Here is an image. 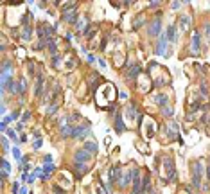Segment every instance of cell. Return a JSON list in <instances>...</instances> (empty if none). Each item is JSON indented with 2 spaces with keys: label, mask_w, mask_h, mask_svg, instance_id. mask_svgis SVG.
<instances>
[{
  "label": "cell",
  "mask_w": 210,
  "mask_h": 194,
  "mask_svg": "<svg viewBox=\"0 0 210 194\" xmlns=\"http://www.w3.org/2000/svg\"><path fill=\"white\" fill-rule=\"evenodd\" d=\"M201 95H207V83L201 81Z\"/></svg>",
  "instance_id": "cell-38"
},
{
  "label": "cell",
  "mask_w": 210,
  "mask_h": 194,
  "mask_svg": "<svg viewBox=\"0 0 210 194\" xmlns=\"http://www.w3.org/2000/svg\"><path fill=\"white\" fill-rule=\"evenodd\" d=\"M16 194H20V193H16Z\"/></svg>",
  "instance_id": "cell-48"
},
{
  "label": "cell",
  "mask_w": 210,
  "mask_h": 194,
  "mask_svg": "<svg viewBox=\"0 0 210 194\" xmlns=\"http://www.w3.org/2000/svg\"><path fill=\"white\" fill-rule=\"evenodd\" d=\"M160 4H162V2H151V4H149V7H151V9H155V7H158Z\"/></svg>",
  "instance_id": "cell-42"
},
{
  "label": "cell",
  "mask_w": 210,
  "mask_h": 194,
  "mask_svg": "<svg viewBox=\"0 0 210 194\" xmlns=\"http://www.w3.org/2000/svg\"><path fill=\"white\" fill-rule=\"evenodd\" d=\"M74 169L79 171V175H81V173H86L90 169V166H84V162H74Z\"/></svg>",
  "instance_id": "cell-20"
},
{
  "label": "cell",
  "mask_w": 210,
  "mask_h": 194,
  "mask_svg": "<svg viewBox=\"0 0 210 194\" xmlns=\"http://www.w3.org/2000/svg\"><path fill=\"white\" fill-rule=\"evenodd\" d=\"M90 122L86 121L84 124H81V126H77V128H72V137L74 139H83V137H88L90 135Z\"/></svg>",
  "instance_id": "cell-2"
},
{
  "label": "cell",
  "mask_w": 210,
  "mask_h": 194,
  "mask_svg": "<svg viewBox=\"0 0 210 194\" xmlns=\"http://www.w3.org/2000/svg\"><path fill=\"white\" fill-rule=\"evenodd\" d=\"M75 5H77V2H67V4L63 5V14H65V13H68V11H74V9H75Z\"/></svg>",
  "instance_id": "cell-21"
},
{
  "label": "cell",
  "mask_w": 210,
  "mask_h": 194,
  "mask_svg": "<svg viewBox=\"0 0 210 194\" xmlns=\"http://www.w3.org/2000/svg\"><path fill=\"white\" fill-rule=\"evenodd\" d=\"M171 5H173V9H180L182 7V2H173Z\"/></svg>",
  "instance_id": "cell-41"
},
{
  "label": "cell",
  "mask_w": 210,
  "mask_h": 194,
  "mask_svg": "<svg viewBox=\"0 0 210 194\" xmlns=\"http://www.w3.org/2000/svg\"><path fill=\"white\" fill-rule=\"evenodd\" d=\"M41 144H43V140H41V139H36V140H34V149H40Z\"/></svg>",
  "instance_id": "cell-37"
},
{
  "label": "cell",
  "mask_w": 210,
  "mask_h": 194,
  "mask_svg": "<svg viewBox=\"0 0 210 194\" xmlns=\"http://www.w3.org/2000/svg\"><path fill=\"white\" fill-rule=\"evenodd\" d=\"M11 121H13V117H11V115H5L4 121H2V124H0V131H5V130H7V124H9Z\"/></svg>",
  "instance_id": "cell-23"
},
{
  "label": "cell",
  "mask_w": 210,
  "mask_h": 194,
  "mask_svg": "<svg viewBox=\"0 0 210 194\" xmlns=\"http://www.w3.org/2000/svg\"><path fill=\"white\" fill-rule=\"evenodd\" d=\"M25 92H27V77H20V81H18V94L23 95Z\"/></svg>",
  "instance_id": "cell-17"
},
{
  "label": "cell",
  "mask_w": 210,
  "mask_h": 194,
  "mask_svg": "<svg viewBox=\"0 0 210 194\" xmlns=\"http://www.w3.org/2000/svg\"><path fill=\"white\" fill-rule=\"evenodd\" d=\"M0 142H2V148H4V155H5V153L9 151V146H7V139H5V137H2V139H0Z\"/></svg>",
  "instance_id": "cell-33"
},
{
  "label": "cell",
  "mask_w": 210,
  "mask_h": 194,
  "mask_svg": "<svg viewBox=\"0 0 210 194\" xmlns=\"http://www.w3.org/2000/svg\"><path fill=\"white\" fill-rule=\"evenodd\" d=\"M56 110H58V104H56V103H52V104L49 106V110H47V115H54V113H56Z\"/></svg>",
  "instance_id": "cell-29"
},
{
  "label": "cell",
  "mask_w": 210,
  "mask_h": 194,
  "mask_svg": "<svg viewBox=\"0 0 210 194\" xmlns=\"http://www.w3.org/2000/svg\"><path fill=\"white\" fill-rule=\"evenodd\" d=\"M162 112H164V115H165V117H171V115L174 113L173 106H164V108H162Z\"/></svg>",
  "instance_id": "cell-27"
},
{
  "label": "cell",
  "mask_w": 210,
  "mask_h": 194,
  "mask_svg": "<svg viewBox=\"0 0 210 194\" xmlns=\"http://www.w3.org/2000/svg\"><path fill=\"white\" fill-rule=\"evenodd\" d=\"M144 23H146V18H144V16H137V22L133 23V29L137 31V29H140V25H144Z\"/></svg>",
  "instance_id": "cell-24"
},
{
  "label": "cell",
  "mask_w": 210,
  "mask_h": 194,
  "mask_svg": "<svg viewBox=\"0 0 210 194\" xmlns=\"http://www.w3.org/2000/svg\"><path fill=\"white\" fill-rule=\"evenodd\" d=\"M180 29L185 32V31H189L191 29V16H180Z\"/></svg>",
  "instance_id": "cell-8"
},
{
  "label": "cell",
  "mask_w": 210,
  "mask_h": 194,
  "mask_svg": "<svg viewBox=\"0 0 210 194\" xmlns=\"http://www.w3.org/2000/svg\"><path fill=\"white\" fill-rule=\"evenodd\" d=\"M54 193H56V194H65V191H63L59 185H54Z\"/></svg>",
  "instance_id": "cell-39"
},
{
  "label": "cell",
  "mask_w": 210,
  "mask_h": 194,
  "mask_svg": "<svg viewBox=\"0 0 210 194\" xmlns=\"http://www.w3.org/2000/svg\"><path fill=\"white\" fill-rule=\"evenodd\" d=\"M203 29H205V34H207V38L210 40V23H209V22L203 25Z\"/></svg>",
  "instance_id": "cell-36"
},
{
  "label": "cell",
  "mask_w": 210,
  "mask_h": 194,
  "mask_svg": "<svg viewBox=\"0 0 210 194\" xmlns=\"http://www.w3.org/2000/svg\"><path fill=\"white\" fill-rule=\"evenodd\" d=\"M20 194H27V187H23V189L20 191Z\"/></svg>",
  "instance_id": "cell-46"
},
{
  "label": "cell",
  "mask_w": 210,
  "mask_h": 194,
  "mask_svg": "<svg viewBox=\"0 0 210 194\" xmlns=\"http://www.w3.org/2000/svg\"><path fill=\"white\" fill-rule=\"evenodd\" d=\"M86 23H88V22H86V18H83V22H79V23H77V27H79V29H84V27H86Z\"/></svg>",
  "instance_id": "cell-40"
},
{
  "label": "cell",
  "mask_w": 210,
  "mask_h": 194,
  "mask_svg": "<svg viewBox=\"0 0 210 194\" xmlns=\"http://www.w3.org/2000/svg\"><path fill=\"white\" fill-rule=\"evenodd\" d=\"M45 162H47V164H50V162H52V157H50V155H47V157H45Z\"/></svg>",
  "instance_id": "cell-45"
},
{
  "label": "cell",
  "mask_w": 210,
  "mask_h": 194,
  "mask_svg": "<svg viewBox=\"0 0 210 194\" xmlns=\"http://www.w3.org/2000/svg\"><path fill=\"white\" fill-rule=\"evenodd\" d=\"M83 149H86L90 155H97V153H99V148H97V144H95V142H84Z\"/></svg>",
  "instance_id": "cell-12"
},
{
  "label": "cell",
  "mask_w": 210,
  "mask_h": 194,
  "mask_svg": "<svg viewBox=\"0 0 210 194\" xmlns=\"http://www.w3.org/2000/svg\"><path fill=\"white\" fill-rule=\"evenodd\" d=\"M65 40H67V41H72V40H74V36H72L70 32H67V36H65Z\"/></svg>",
  "instance_id": "cell-44"
},
{
  "label": "cell",
  "mask_w": 210,
  "mask_h": 194,
  "mask_svg": "<svg viewBox=\"0 0 210 194\" xmlns=\"http://www.w3.org/2000/svg\"><path fill=\"white\" fill-rule=\"evenodd\" d=\"M122 176H120V166L117 164V166H113L111 169H110V182L111 184H115V182H119Z\"/></svg>",
  "instance_id": "cell-7"
},
{
  "label": "cell",
  "mask_w": 210,
  "mask_h": 194,
  "mask_svg": "<svg viewBox=\"0 0 210 194\" xmlns=\"http://www.w3.org/2000/svg\"><path fill=\"white\" fill-rule=\"evenodd\" d=\"M59 61H61V56L59 54L52 56V67H59Z\"/></svg>",
  "instance_id": "cell-31"
},
{
  "label": "cell",
  "mask_w": 210,
  "mask_h": 194,
  "mask_svg": "<svg viewBox=\"0 0 210 194\" xmlns=\"http://www.w3.org/2000/svg\"><path fill=\"white\" fill-rule=\"evenodd\" d=\"M11 151H13V157H14L16 160H22V155H20V149H18V148H13Z\"/></svg>",
  "instance_id": "cell-35"
},
{
  "label": "cell",
  "mask_w": 210,
  "mask_h": 194,
  "mask_svg": "<svg viewBox=\"0 0 210 194\" xmlns=\"http://www.w3.org/2000/svg\"><path fill=\"white\" fill-rule=\"evenodd\" d=\"M167 40H169L171 43H174V41L178 40V34H176V25H169V27H167Z\"/></svg>",
  "instance_id": "cell-9"
},
{
  "label": "cell",
  "mask_w": 210,
  "mask_h": 194,
  "mask_svg": "<svg viewBox=\"0 0 210 194\" xmlns=\"http://www.w3.org/2000/svg\"><path fill=\"white\" fill-rule=\"evenodd\" d=\"M124 130H126V126L122 122V117H120V113H117V117H115V131L117 133H122Z\"/></svg>",
  "instance_id": "cell-14"
},
{
  "label": "cell",
  "mask_w": 210,
  "mask_h": 194,
  "mask_svg": "<svg viewBox=\"0 0 210 194\" xmlns=\"http://www.w3.org/2000/svg\"><path fill=\"white\" fill-rule=\"evenodd\" d=\"M203 121H209V122H210V115H209V119H203Z\"/></svg>",
  "instance_id": "cell-47"
},
{
  "label": "cell",
  "mask_w": 210,
  "mask_h": 194,
  "mask_svg": "<svg viewBox=\"0 0 210 194\" xmlns=\"http://www.w3.org/2000/svg\"><path fill=\"white\" fill-rule=\"evenodd\" d=\"M86 59H88V63H93V61H95V58H93L92 54H86Z\"/></svg>",
  "instance_id": "cell-43"
},
{
  "label": "cell",
  "mask_w": 210,
  "mask_h": 194,
  "mask_svg": "<svg viewBox=\"0 0 210 194\" xmlns=\"http://www.w3.org/2000/svg\"><path fill=\"white\" fill-rule=\"evenodd\" d=\"M167 101H169V97H167L165 94H156V95H155V103H156L158 106H162V108L167 106Z\"/></svg>",
  "instance_id": "cell-11"
},
{
  "label": "cell",
  "mask_w": 210,
  "mask_h": 194,
  "mask_svg": "<svg viewBox=\"0 0 210 194\" xmlns=\"http://www.w3.org/2000/svg\"><path fill=\"white\" fill-rule=\"evenodd\" d=\"M32 38V29H31V25H25L23 27V32H22V40L23 41H29Z\"/></svg>",
  "instance_id": "cell-19"
},
{
  "label": "cell",
  "mask_w": 210,
  "mask_h": 194,
  "mask_svg": "<svg viewBox=\"0 0 210 194\" xmlns=\"http://www.w3.org/2000/svg\"><path fill=\"white\" fill-rule=\"evenodd\" d=\"M29 169H31V164L27 162V158H22V171H23V173H27Z\"/></svg>",
  "instance_id": "cell-28"
},
{
  "label": "cell",
  "mask_w": 210,
  "mask_h": 194,
  "mask_svg": "<svg viewBox=\"0 0 210 194\" xmlns=\"http://www.w3.org/2000/svg\"><path fill=\"white\" fill-rule=\"evenodd\" d=\"M192 175L203 176V162H194L192 164Z\"/></svg>",
  "instance_id": "cell-18"
},
{
  "label": "cell",
  "mask_w": 210,
  "mask_h": 194,
  "mask_svg": "<svg viewBox=\"0 0 210 194\" xmlns=\"http://www.w3.org/2000/svg\"><path fill=\"white\" fill-rule=\"evenodd\" d=\"M162 160H164V167H165V169H167L169 173H173V171H176V169H174V160H173L171 157H164Z\"/></svg>",
  "instance_id": "cell-15"
},
{
  "label": "cell",
  "mask_w": 210,
  "mask_h": 194,
  "mask_svg": "<svg viewBox=\"0 0 210 194\" xmlns=\"http://www.w3.org/2000/svg\"><path fill=\"white\" fill-rule=\"evenodd\" d=\"M131 176H133V173H131V171H128L126 175H122V180H120V187H122V189H126V187L131 184V180H133Z\"/></svg>",
  "instance_id": "cell-16"
},
{
  "label": "cell",
  "mask_w": 210,
  "mask_h": 194,
  "mask_svg": "<svg viewBox=\"0 0 210 194\" xmlns=\"http://www.w3.org/2000/svg\"><path fill=\"white\" fill-rule=\"evenodd\" d=\"M54 167H56L54 164H45V166H43V173H45V175L49 176V175H50V173L54 171Z\"/></svg>",
  "instance_id": "cell-26"
},
{
  "label": "cell",
  "mask_w": 210,
  "mask_h": 194,
  "mask_svg": "<svg viewBox=\"0 0 210 194\" xmlns=\"http://www.w3.org/2000/svg\"><path fill=\"white\" fill-rule=\"evenodd\" d=\"M43 81H45V77H43V74H40L36 77V86H34V95L36 97L43 95Z\"/></svg>",
  "instance_id": "cell-6"
},
{
  "label": "cell",
  "mask_w": 210,
  "mask_h": 194,
  "mask_svg": "<svg viewBox=\"0 0 210 194\" xmlns=\"http://www.w3.org/2000/svg\"><path fill=\"white\" fill-rule=\"evenodd\" d=\"M126 115H128V119H133V117L137 115V106H135V104L128 106V110H126Z\"/></svg>",
  "instance_id": "cell-22"
},
{
  "label": "cell",
  "mask_w": 210,
  "mask_h": 194,
  "mask_svg": "<svg viewBox=\"0 0 210 194\" xmlns=\"http://www.w3.org/2000/svg\"><path fill=\"white\" fill-rule=\"evenodd\" d=\"M7 137H9L11 140L18 142V137H16V131H14V130H7Z\"/></svg>",
  "instance_id": "cell-30"
},
{
  "label": "cell",
  "mask_w": 210,
  "mask_h": 194,
  "mask_svg": "<svg viewBox=\"0 0 210 194\" xmlns=\"http://www.w3.org/2000/svg\"><path fill=\"white\" fill-rule=\"evenodd\" d=\"M45 47H47V40H40L38 45H36V50H41V49H45Z\"/></svg>",
  "instance_id": "cell-34"
},
{
  "label": "cell",
  "mask_w": 210,
  "mask_h": 194,
  "mask_svg": "<svg viewBox=\"0 0 210 194\" xmlns=\"http://www.w3.org/2000/svg\"><path fill=\"white\" fill-rule=\"evenodd\" d=\"M63 20L68 22V23H75V22H77V13H75V9L70 11V13H65V14H63Z\"/></svg>",
  "instance_id": "cell-13"
},
{
  "label": "cell",
  "mask_w": 210,
  "mask_h": 194,
  "mask_svg": "<svg viewBox=\"0 0 210 194\" xmlns=\"http://www.w3.org/2000/svg\"><path fill=\"white\" fill-rule=\"evenodd\" d=\"M162 20H160V16L158 18H153L151 20V23H149V27H147V34L151 36V38H156V36H160L162 32Z\"/></svg>",
  "instance_id": "cell-1"
},
{
  "label": "cell",
  "mask_w": 210,
  "mask_h": 194,
  "mask_svg": "<svg viewBox=\"0 0 210 194\" xmlns=\"http://www.w3.org/2000/svg\"><path fill=\"white\" fill-rule=\"evenodd\" d=\"M142 70V67L140 65H133L129 70H128V74H126V79H135L137 76H138V72Z\"/></svg>",
  "instance_id": "cell-10"
},
{
  "label": "cell",
  "mask_w": 210,
  "mask_h": 194,
  "mask_svg": "<svg viewBox=\"0 0 210 194\" xmlns=\"http://www.w3.org/2000/svg\"><path fill=\"white\" fill-rule=\"evenodd\" d=\"M93 155H90L86 149H77L75 151V155H74V162H86V160H90Z\"/></svg>",
  "instance_id": "cell-5"
},
{
  "label": "cell",
  "mask_w": 210,
  "mask_h": 194,
  "mask_svg": "<svg viewBox=\"0 0 210 194\" xmlns=\"http://www.w3.org/2000/svg\"><path fill=\"white\" fill-rule=\"evenodd\" d=\"M29 119H31V112H23V113H22V121H20V122H22V124H25Z\"/></svg>",
  "instance_id": "cell-32"
},
{
  "label": "cell",
  "mask_w": 210,
  "mask_h": 194,
  "mask_svg": "<svg viewBox=\"0 0 210 194\" xmlns=\"http://www.w3.org/2000/svg\"><path fill=\"white\" fill-rule=\"evenodd\" d=\"M167 36L165 34H160L158 36V43H156V54L158 56H165V49H167Z\"/></svg>",
  "instance_id": "cell-4"
},
{
  "label": "cell",
  "mask_w": 210,
  "mask_h": 194,
  "mask_svg": "<svg viewBox=\"0 0 210 194\" xmlns=\"http://www.w3.org/2000/svg\"><path fill=\"white\" fill-rule=\"evenodd\" d=\"M2 171L7 173V175H9V171H11V164H9L5 158H2Z\"/></svg>",
  "instance_id": "cell-25"
},
{
  "label": "cell",
  "mask_w": 210,
  "mask_h": 194,
  "mask_svg": "<svg viewBox=\"0 0 210 194\" xmlns=\"http://www.w3.org/2000/svg\"><path fill=\"white\" fill-rule=\"evenodd\" d=\"M200 45H201V34L198 31L192 32V45H191V54L198 56L200 54Z\"/></svg>",
  "instance_id": "cell-3"
}]
</instances>
